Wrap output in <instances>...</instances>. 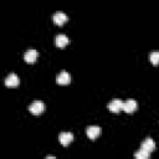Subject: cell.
<instances>
[{"mask_svg":"<svg viewBox=\"0 0 159 159\" xmlns=\"http://www.w3.org/2000/svg\"><path fill=\"white\" fill-rule=\"evenodd\" d=\"M29 111L34 114V116H39V114H41L43 111H45V104H43V102L42 101H34L30 106H29Z\"/></svg>","mask_w":159,"mask_h":159,"instance_id":"obj_1","label":"cell"},{"mask_svg":"<svg viewBox=\"0 0 159 159\" xmlns=\"http://www.w3.org/2000/svg\"><path fill=\"white\" fill-rule=\"evenodd\" d=\"M107 108L112 113H119L120 111H123V101L122 99H118V98H114V99H112L107 104Z\"/></svg>","mask_w":159,"mask_h":159,"instance_id":"obj_2","label":"cell"},{"mask_svg":"<svg viewBox=\"0 0 159 159\" xmlns=\"http://www.w3.org/2000/svg\"><path fill=\"white\" fill-rule=\"evenodd\" d=\"M102 133V129L101 127H97V125H89L86 128V134L87 137L91 139V140H94L97 137H99Z\"/></svg>","mask_w":159,"mask_h":159,"instance_id":"obj_3","label":"cell"},{"mask_svg":"<svg viewBox=\"0 0 159 159\" xmlns=\"http://www.w3.org/2000/svg\"><path fill=\"white\" fill-rule=\"evenodd\" d=\"M58 140H60V143H61L63 147H67L70 143H72V140H73V134H72L71 132H62V133H60V135H58Z\"/></svg>","mask_w":159,"mask_h":159,"instance_id":"obj_4","label":"cell"},{"mask_svg":"<svg viewBox=\"0 0 159 159\" xmlns=\"http://www.w3.org/2000/svg\"><path fill=\"white\" fill-rule=\"evenodd\" d=\"M52 20H53V22H55L56 25H58V26H62L63 24H66V22H67L68 17H67V15H66L65 12L57 11V12H55V14H53V16H52Z\"/></svg>","mask_w":159,"mask_h":159,"instance_id":"obj_5","label":"cell"},{"mask_svg":"<svg viewBox=\"0 0 159 159\" xmlns=\"http://www.w3.org/2000/svg\"><path fill=\"white\" fill-rule=\"evenodd\" d=\"M37 57H39V52L36 50H34V48L27 50L25 52V55H24V60H25L26 63H34L37 60Z\"/></svg>","mask_w":159,"mask_h":159,"instance_id":"obj_6","label":"cell"},{"mask_svg":"<svg viewBox=\"0 0 159 159\" xmlns=\"http://www.w3.org/2000/svg\"><path fill=\"white\" fill-rule=\"evenodd\" d=\"M56 82L58 83V84H68L70 82H71V76H70V73L67 72V71H62V72H60L58 75H57V77H56Z\"/></svg>","mask_w":159,"mask_h":159,"instance_id":"obj_7","label":"cell"},{"mask_svg":"<svg viewBox=\"0 0 159 159\" xmlns=\"http://www.w3.org/2000/svg\"><path fill=\"white\" fill-rule=\"evenodd\" d=\"M19 83H20V80H19L17 75H15V73H10L5 78V86L6 87H17Z\"/></svg>","mask_w":159,"mask_h":159,"instance_id":"obj_8","label":"cell"},{"mask_svg":"<svg viewBox=\"0 0 159 159\" xmlns=\"http://www.w3.org/2000/svg\"><path fill=\"white\" fill-rule=\"evenodd\" d=\"M140 148L144 149V150H147V152H149V153H152V152H154V149H155V143H154V140H153L150 137H148V138H145V139L142 142Z\"/></svg>","mask_w":159,"mask_h":159,"instance_id":"obj_9","label":"cell"},{"mask_svg":"<svg viewBox=\"0 0 159 159\" xmlns=\"http://www.w3.org/2000/svg\"><path fill=\"white\" fill-rule=\"evenodd\" d=\"M138 104L134 99H127L125 102H123V111L125 113H133L137 109Z\"/></svg>","mask_w":159,"mask_h":159,"instance_id":"obj_10","label":"cell"},{"mask_svg":"<svg viewBox=\"0 0 159 159\" xmlns=\"http://www.w3.org/2000/svg\"><path fill=\"white\" fill-rule=\"evenodd\" d=\"M68 42H70L68 37H67L66 35H63V34L57 35V36H56V39H55V43H56V46H57V47H60V48L66 47V46L68 45Z\"/></svg>","mask_w":159,"mask_h":159,"instance_id":"obj_11","label":"cell"},{"mask_svg":"<svg viewBox=\"0 0 159 159\" xmlns=\"http://www.w3.org/2000/svg\"><path fill=\"white\" fill-rule=\"evenodd\" d=\"M149 155H150V153L147 152V150H144V149H142V148H140L138 152L134 153V157H135L137 159H148Z\"/></svg>","mask_w":159,"mask_h":159,"instance_id":"obj_12","label":"cell"},{"mask_svg":"<svg viewBox=\"0 0 159 159\" xmlns=\"http://www.w3.org/2000/svg\"><path fill=\"white\" fill-rule=\"evenodd\" d=\"M149 61H150L152 65H154V66L159 65V51L150 52V55H149Z\"/></svg>","mask_w":159,"mask_h":159,"instance_id":"obj_13","label":"cell"}]
</instances>
